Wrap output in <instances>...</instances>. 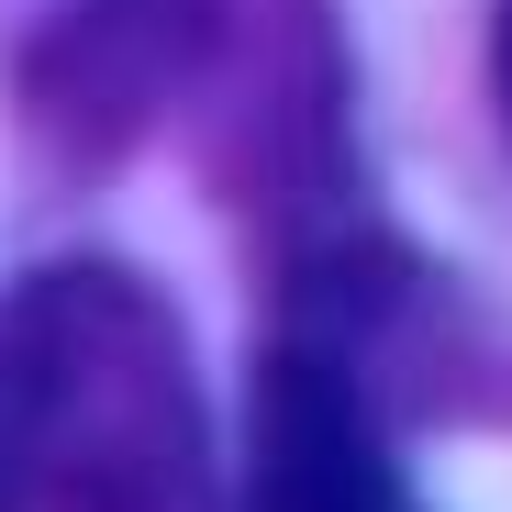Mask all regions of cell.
Listing matches in <instances>:
<instances>
[{
  "label": "cell",
  "instance_id": "cell-1",
  "mask_svg": "<svg viewBox=\"0 0 512 512\" xmlns=\"http://www.w3.org/2000/svg\"><path fill=\"white\" fill-rule=\"evenodd\" d=\"M0 468L23 512H223L190 323L123 256H56L0 301Z\"/></svg>",
  "mask_w": 512,
  "mask_h": 512
},
{
  "label": "cell",
  "instance_id": "cell-2",
  "mask_svg": "<svg viewBox=\"0 0 512 512\" xmlns=\"http://www.w3.org/2000/svg\"><path fill=\"white\" fill-rule=\"evenodd\" d=\"M223 0H0L23 134L56 167H112L212 56Z\"/></svg>",
  "mask_w": 512,
  "mask_h": 512
},
{
  "label": "cell",
  "instance_id": "cell-3",
  "mask_svg": "<svg viewBox=\"0 0 512 512\" xmlns=\"http://www.w3.org/2000/svg\"><path fill=\"white\" fill-rule=\"evenodd\" d=\"M245 512H423L390 412L346 357H323L312 334H279L256 357V412H245Z\"/></svg>",
  "mask_w": 512,
  "mask_h": 512
},
{
  "label": "cell",
  "instance_id": "cell-4",
  "mask_svg": "<svg viewBox=\"0 0 512 512\" xmlns=\"http://www.w3.org/2000/svg\"><path fill=\"white\" fill-rule=\"evenodd\" d=\"M490 90H501V123H512V0L490 12Z\"/></svg>",
  "mask_w": 512,
  "mask_h": 512
},
{
  "label": "cell",
  "instance_id": "cell-5",
  "mask_svg": "<svg viewBox=\"0 0 512 512\" xmlns=\"http://www.w3.org/2000/svg\"><path fill=\"white\" fill-rule=\"evenodd\" d=\"M0 512H23V490H12V468H0Z\"/></svg>",
  "mask_w": 512,
  "mask_h": 512
}]
</instances>
